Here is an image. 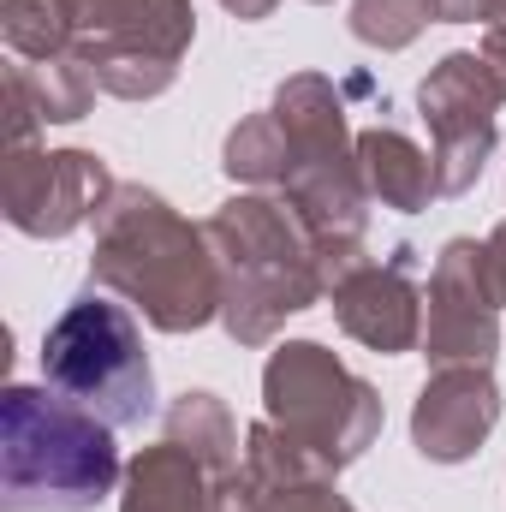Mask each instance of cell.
<instances>
[{"instance_id":"26","label":"cell","mask_w":506,"mask_h":512,"mask_svg":"<svg viewBox=\"0 0 506 512\" xmlns=\"http://www.w3.org/2000/svg\"><path fill=\"white\" fill-rule=\"evenodd\" d=\"M310 6H334V0H310Z\"/></svg>"},{"instance_id":"3","label":"cell","mask_w":506,"mask_h":512,"mask_svg":"<svg viewBox=\"0 0 506 512\" xmlns=\"http://www.w3.org/2000/svg\"><path fill=\"white\" fill-rule=\"evenodd\" d=\"M126 483L114 429L54 387L0 393V512H96Z\"/></svg>"},{"instance_id":"1","label":"cell","mask_w":506,"mask_h":512,"mask_svg":"<svg viewBox=\"0 0 506 512\" xmlns=\"http://www.w3.org/2000/svg\"><path fill=\"white\" fill-rule=\"evenodd\" d=\"M90 280L126 298L155 334H197L221 322V268L209 233L149 185H114L108 209L96 215Z\"/></svg>"},{"instance_id":"19","label":"cell","mask_w":506,"mask_h":512,"mask_svg":"<svg viewBox=\"0 0 506 512\" xmlns=\"http://www.w3.org/2000/svg\"><path fill=\"white\" fill-rule=\"evenodd\" d=\"M429 30V6L423 0H352V36L364 48L399 54Z\"/></svg>"},{"instance_id":"2","label":"cell","mask_w":506,"mask_h":512,"mask_svg":"<svg viewBox=\"0 0 506 512\" xmlns=\"http://www.w3.org/2000/svg\"><path fill=\"white\" fill-rule=\"evenodd\" d=\"M221 268V328L233 346H268L322 292V256L286 197L239 191L203 221Z\"/></svg>"},{"instance_id":"4","label":"cell","mask_w":506,"mask_h":512,"mask_svg":"<svg viewBox=\"0 0 506 512\" xmlns=\"http://www.w3.org/2000/svg\"><path fill=\"white\" fill-rule=\"evenodd\" d=\"M268 108L292 143V179L280 197L316 239L322 274L334 286L346 268L364 262V233H370V185L358 167V131L346 126V102L334 78L322 72H292Z\"/></svg>"},{"instance_id":"23","label":"cell","mask_w":506,"mask_h":512,"mask_svg":"<svg viewBox=\"0 0 506 512\" xmlns=\"http://www.w3.org/2000/svg\"><path fill=\"white\" fill-rule=\"evenodd\" d=\"M477 60H483V72L495 78V90H501V102H506V24H489V30H483Z\"/></svg>"},{"instance_id":"11","label":"cell","mask_w":506,"mask_h":512,"mask_svg":"<svg viewBox=\"0 0 506 512\" xmlns=\"http://www.w3.org/2000/svg\"><path fill=\"white\" fill-rule=\"evenodd\" d=\"M328 292H334V322L346 340L370 346L381 358H405L423 346V292L411 280V251L387 256V262L364 256Z\"/></svg>"},{"instance_id":"16","label":"cell","mask_w":506,"mask_h":512,"mask_svg":"<svg viewBox=\"0 0 506 512\" xmlns=\"http://www.w3.org/2000/svg\"><path fill=\"white\" fill-rule=\"evenodd\" d=\"M221 173L233 185H245V191H286V179H292V143H286L280 120H274V108L268 114H245L239 126L227 131Z\"/></svg>"},{"instance_id":"7","label":"cell","mask_w":506,"mask_h":512,"mask_svg":"<svg viewBox=\"0 0 506 512\" xmlns=\"http://www.w3.org/2000/svg\"><path fill=\"white\" fill-rule=\"evenodd\" d=\"M72 54L90 60L96 84L120 102H155L173 90L179 60L197 36L191 0H66Z\"/></svg>"},{"instance_id":"12","label":"cell","mask_w":506,"mask_h":512,"mask_svg":"<svg viewBox=\"0 0 506 512\" xmlns=\"http://www.w3.org/2000/svg\"><path fill=\"white\" fill-rule=\"evenodd\" d=\"M501 423V387L489 364H447L429 370V382L411 405V447L429 465H465Z\"/></svg>"},{"instance_id":"24","label":"cell","mask_w":506,"mask_h":512,"mask_svg":"<svg viewBox=\"0 0 506 512\" xmlns=\"http://www.w3.org/2000/svg\"><path fill=\"white\" fill-rule=\"evenodd\" d=\"M489 245V274H495V292H501V310H506V221L483 239Z\"/></svg>"},{"instance_id":"15","label":"cell","mask_w":506,"mask_h":512,"mask_svg":"<svg viewBox=\"0 0 506 512\" xmlns=\"http://www.w3.org/2000/svg\"><path fill=\"white\" fill-rule=\"evenodd\" d=\"M167 441L185 447L215 483L239 471V423H233L227 399L209 393V387H185V393L167 405Z\"/></svg>"},{"instance_id":"22","label":"cell","mask_w":506,"mask_h":512,"mask_svg":"<svg viewBox=\"0 0 506 512\" xmlns=\"http://www.w3.org/2000/svg\"><path fill=\"white\" fill-rule=\"evenodd\" d=\"M429 24H501L506 0H423Z\"/></svg>"},{"instance_id":"20","label":"cell","mask_w":506,"mask_h":512,"mask_svg":"<svg viewBox=\"0 0 506 512\" xmlns=\"http://www.w3.org/2000/svg\"><path fill=\"white\" fill-rule=\"evenodd\" d=\"M251 489V483H245ZM251 512H358L334 477H298V483H274V489H251Z\"/></svg>"},{"instance_id":"18","label":"cell","mask_w":506,"mask_h":512,"mask_svg":"<svg viewBox=\"0 0 506 512\" xmlns=\"http://www.w3.org/2000/svg\"><path fill=\"white\" fill-rule=\"evenodd\" d=\"M0 36L18 60H54L72 54L66 0H0Z\"/></svg>"},{"instance_id":"14","label":"cell","mask_w":506,"mask_h":512,"mask_svg":"<svg viewBox=\"0 0 506 512\" xmlns=\"http://www.w3.org/2000/svg\"><path fill=\"white\" fill-rule=\"evenodd\" d=\"M120 512H215V477L173 441L143 447L126 465Z\"/></svg>"},{"instance_id":"17","label":"cell","mask_w":506,"mask_h":512,"mask_svg":"<svg viewBox=\"0 0 506 512\" xmlns=\"http://www.w3.org/2000/svg\"><path fill=\"white\" fill-rule=\"evenodd\" d=\"M30 66V84H36V102H42V120L48 126H78L90 108H96V72L90 60L78 54H54V60H24Z\"/></svg>"},{"instance_id":"5","label":"cell","mask_w":506,"mask_h":512,"mask_svg":"<svg viewBox=\"0 0 506 512\" xmlns=\"http://www.w3.org/2000/svg\"><path fill=\"white\" fill-rule=\"evenodd\" d=\"M42 382L60 399L84 405L108 429H137L155 411V370L143 352V328L126 304L102 292H78L42 334Z\"/></svg>"},{"instance_id":"25","label":"cell","mask_w":506,"mask_h":512,"mask_svg":"<svg viewBox=\"0 0 506 512\" xmlns=\"http://www.w3.org/2000/svg\"><path fill=\"white\" fill-rule=\"evenodd\" d=\"M221 6H227L233 18H245V24H256V18H268V12H274L280 0H221Z\"/></svg>"},{"instance_id":"27","label":"cell","mask_w":506,"mask_h":512,"mask_svg":"<svg viewBox=\"0 0 506 512\" xmlns=\"http://www.w3.org/2000/svg\"><path fill=\"white\" fill-rule=\"evenodd\" d=\"M501 24H506V18H501Z\"/></svg>"},{"instance_id":"8","label":"cell","mask_w":506,"mask_h":512,"mask_svg":"<svg viewBox=\"0 0 506 512\" xmlns=\"http://www.w3.org/2000/svg\"><path fill=\"white\" fill-rule=\"evenodd\" d=\"M114 197V173L96 149H6L0 161V215L24 239H66L78 227H96V215Z\"/></svg>"},{"instance_id":"21","label":"cell","mask_w":506,"mask_h":512,"mask_svg":"<svg viewBox=\"0 0 506 512\" xmlns=\"http://www.w3.org/2000/svg\"><path fill=\"white\" fill-rule=\"evenodd\" d=\"M48 131L42 120V102H36V84H30V66L12 60L6 66V149H24Z\"/></svg>"},{"instance_id":"13","label":"cell","mask_w":506,"mask_h":512,"mask_svg":"<svg viewBox=\"0 0 506 512\" xmlns=\"http://www.w3.org/2000/svg\"><path fill=\"white\" fill-rule=\"evenodd\" d=\"M358 167H364L370 203H381V209L423 215V209L441 197V185H435V155H423L405 131H393V126L358 131Z\"/></svg>"},{"instance_id":"10","label":"cell","mask_w":506,"mask_h":512,"mask_svg":"<svg viewBox=\"0 0 506 512\" xmlns=\"http://www.w3.org/2000/svg\"><path fill=\"white\" fill-rule=\"evenodd\" d=\"M429 316H423V358L429 370L447 364H495L501 352V292L489 274V245L447 239L429 274Z\"/></svg>"},{"instance_id":"9","label":"cell","mask_w":506,"mask_h":512,"mask_svg":"<svg viewBox=\"0 0 506 512\" xmlns=\"http://www.w3.org/2000/svg\"><path fill=\"white\" fill-rule=\"evenodd\" d=\"M495 108H501V90L483 72L477 48L441 54L429 66V78L417 84V114L429 126V143H435L441 197H465L483 179V167L495 155Z\"/></svg>"},{"instance_id":"6","label":"cell","mask_w":506,"mask_h":512,"mask_svg":"<svg viewBox=\"0 0 506 512\" xmlns=\"http://www.w3.org/2000/svg\"><path fill=\"white\" fill-rule=\"evenodd\" d=\"M262 411L328 471L358 465L381 435V393L352 376L322 340H286L262 364Z\"/></svg>"}]
</instances>
